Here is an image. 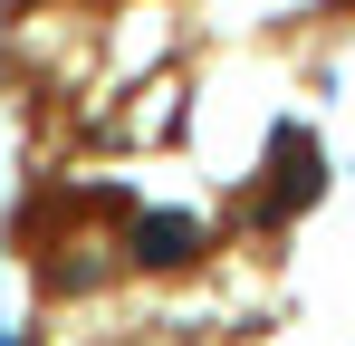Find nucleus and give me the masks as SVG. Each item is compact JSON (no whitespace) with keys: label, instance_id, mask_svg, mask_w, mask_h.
Instances as JSON below:
<instances>
[{"label":"nucleus","instance_id":"nucleus-2","mask_svg":"<svg viewBox=\"0 0 355 346\" xmlns=\"http://www.w3.org/2000/svg\"><path fill=\"white\" fill-rule=\"evenodd\" d=\"M202 212H173V202H144L135 212V231H125V260L135 270H182V260H202Z\"/></svg>","mask_w":355,"mask_h":346},{"label":"nucleus","instance_id":"nucleus-1","mask_svg":"<svg viewBox=\"0 0 355 346\" xmlns=\"http://www.w3.org/2000/svg\"><path fill=\"white\" fill-rule=\"evenodd\" d=\"M317 192H327L317 135H307V125H279V135H269V173H259V222H297Z\"/></svg>","mask_w":355,"mask_h":346},{"label":"nucleus","instance_id":"nucleus-3","mask_svg":"<svg viewBox=\"0 0 355 346\" xmlns=\"http://www.w3.org/2000/svg\"><path fill=\"white\" fill-rule=\"evenodd\" d=\"M346 10H355V0H346Z\"/></svg>","mask_w":355,"mask_h":346}]
</instances>
